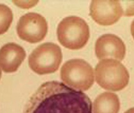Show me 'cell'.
Returning a JSON list of instances; mask_svg holds the SVG:
<instances>
[{
    "label": "cell",
    "instance_id": "obj_1",
    "mask_svg": "<svg viewBox=\"0 0 134 113\" xmlns=\"http://www.w3.org/2000/svg\"><path fill=\"white\" fill-rule=\"evenodd\" d=\"M23 113H93L85 93L57 81L40 86L25 106Z\"/></svg>",
    "mask_w": 134,
    "mask_h": 113
},
{
    "label": "cell",
    "instance_id": "obj_2",
    "mask_svg": "<svg viewBox=\"0 0 134 113\" xmlns=\"http://www.w3.org/2000/svg\"><path fill=\"white\" fill-rule=\"evenodd\" d=\"M96 82L105 90L114 92L122 90L129 82L130 75L127 68L118 60H100L95 69Z\"/></svg>",
    "mask_w": 134,
    "mask_h": 113
},
{
    "label": "cell",
    "instance_id": "obj_3",
    "mask_svg": "<svg viewBox=\"0 0 134 113\" xmlns=\"http://www.w3.org/2000/svg\"><path fill=\"white\" fill-rule=\"evenodd\" d=\"M58 39L63 46L78 50L85 46L90 37L89 27L79 17L69 16L60 21L57 28Z\"/></svg>",
    "mask_w": 134,
    "mask_h": 113
},
{
    "label": "cell",
    "instance_id": "obj_4",
    "mask_svg": "<svg viewBox=\"0 0 134 113\" xmlns=\"http://www.w3.org/2000/svg\"><path fill=\"white\" fill-rule=\"evenodd\" d=\"M60 78L67 86L82 92L86 91L94 84V70L83 60H71L62 67Z\"/></svg>",
    "mask_w": 134,
    "mask_h": 113
},
{
    "label": "cell",
    "instance_id": "obj_5",
    "mask_svg": "<svg viewBox=\"0 0 134 113\" xmlns=\"http://www.w3.org/2000/svg\"><path fill=\"white\" fill-rule=\"evenodd\" d=\"M63 55L57 44L47 42L36 47L29 56L30 68L40 75L54 73L59 69Z\"/></svg>",
    "mask_w": 134,
    "mask_h": 113
},
{
    "label": "cell",
    "instance_id": "obj_6",
    "mask_svg": "<svg viewBox=\"0 0 134 113\" xmlns=\"http://www.w3.org/2000/svg\"><path fill=\"white\" fill-rule=\"evenodd\" d=\"M46 19L39 14L30 12L22 16L17 25V32L22 40L35 43L43 40L47 32Z\"/></svg>",
    "mask_w": 134,
    "mask_h": 113
},
{
    "label": "cell",
    "instance_id": "obj_7",
    "mask_svg": "<svg viewBox=\"0 0 134 113\" xmlns=\"http://www.w3.org/2000/svg\"><path fill=\"white\" fill-rule=\"evenodd\" d=\"M123 14L121 3L118 1H92L90 15L95 22L103 26L111 25L118 22Z\"/></svg>",
    "mask_w": 134,
    "mask_h": 113
},
{
    "label": "cell",
    "instance_id": "obj_8",
    "mask_svg": "<svg viewBox=\"0 0 134 113\" xmlns=\"http://www.w3.org/2000/svg\"><path fill=\"white\" fill-rule=\"evenodd\" d=\"M95 50L98 60L112 58L121 61L125 56L126 48L120 37L114 34H106L96 40Z\"/></svg>",
    "mask_w": 134,
    "mask_h": 113
},
{
    "label": "cell",
    "instance_id": "obj_9",
    "mask_svg": "<svg viewBox=\"0 0 134 113\" xmlns=\"http://www.w3.org/2000/svg\"><path fill=\"white\" fill-rule=\"evenodd\" d=\"M24 48L15 43H8L0 49V67L7 73L17 70L26 57Z\"/></svg>",
    "mask_w": 134,
    "mask_h": 113
},
{
    "label": "cell",
    "instance_id": "obj_10",
    "mask_svg": "<svg viewBox=\"0 0 134 113\" xmlns=\"http://www.w3.org/2000/svg\"><path fill=\"white\" fill-rule=\"evenodd\" d=\"M92 106L93 113H118L120 102L115 93L104 92L95 99Z\"/></svg>",
    "mask_w": 134,
    "mask_h": 113
},
{
    "label": "cell",
    "instance_id": "obj_11",
    "mask_svg": "<svg viewBox=\"0 0 134 113\" xmlns=\"http://www.w3.org/2000/svg\"><path fill=\"white\" fill-rule=\"evenodd\" d=\"M13 19V15L11 9L4 4H0V35L7 32Z\"/></svg>",
    "mask_w": 134,
    "mask_h": 113
},
{
    "label": "cell",
    "instance_id": "obj_12",
    "mask_svg": "<svg viewBox=\"0 0 134 113\" xmlns=\"http://www.w3.org/2000/svg\"><path fill=\"white\" fill-rule=\"evenodd\" d=\"M125 16H134V1H120Z\"/></svg>",
    "mask_w": 134,
    "mask_h": 113
},
{
    "label": "cell",
    "instance_id": "obj_13",
    "mask_svg": "<svg viewBox=\"0 0 134 113\" xmlns=\"http://www.w3.org/2000/svg\"><path fill=\"white\" fill-rule=\"evenodd\" d=\"M131 32L134 39V20L133 21L131 25Z\"/></svg>",
    "mask_w": 134,
    "mask_h": 113
},
{
    "label": "cell",
    "instance_id": "obj_14",
    "mask_svg": "<svg viewBox=\"0 0 134 113\" xmlns=\"http://www.w3.org/2000/svg\"><path fill=\"white\" fill-rule=\"evenodd\" d=\"M124 113H134V108H131L130 109H129Z\"/></svg>",
    "mask_w": 134,
    "mask_h": 113
},
{
    "label": "cell",
    "instance_id": "obj_15",
    "mask_svg": "<svg viewBox=\"0 0 134 113\" xmlns=\"http://www.w3.org/2000/svg\"><path fill=\"white\" fill-rule=\"evenodd\" d=\"M1 77H2V70H1V69L0 68V80H1Z\"/></svg>",
    "mask_w": 134,
    "mask_h": 113
}]
</instances>
